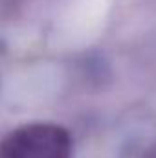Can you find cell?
<instances>
[{
    "instance_id": "cell-1",
    "label": "cell",
    "mask_w": 156,
    "mask_h": 158,
    "mask_svg": "<svg viewBox=\"0 0 156 158\" xmlns=\"http://www.w3.org/2000/svg\"><path fill=\"white\" fill-rule=\"evenodd\" d=\"M70 132L57 123H26L0 140V158H72Z\"/></svg>"
}]
</instances>
